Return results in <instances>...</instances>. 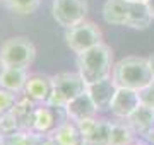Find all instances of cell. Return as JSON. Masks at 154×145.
<instances>
[{
	"instance_id": "12",
	"label": "cell",
	"mask_w": 154,
	"mask_h": 145,
	"mask_svg": "<svg viewBox=\"0 0 154 145\" xmlns=\"http://www.w3.org/2000/svg\"><path fill=\"white\" fill-rule=\"evenodd\" d=\"M116 82L113 80V77L103 78V80H98V82H93V84H88V92L89 96L93 97L94 104L98 108V111H106L110 109L111 99L116 92Z\"/></svg>"
},
{
	"instance_id": "17",
	"label": "cell",
	"mask_w": 154,
	"mask_h": 145,
	"mask_svg": "<svg viewBox=\"0 0 154 145\" xmlns=\"http://www.w3.org/2000/svg\"><path fill=\"white\" fill-rule=\"evenodd\" d=\"M28 68L22 67H7L4 75L0 77V87L9 89L12 92H24V87L28 84Z\"/></svg>"
},
{
	"instance_id": "31",
	"label": "cell",
	"mask_w": 154,
	"mask_h": 145,
	"mask_svg": "<svg viewBox=\"0 0 154 145\" xmlns=\"http://www.w3.org/2000/svg\"><path fill=\"white\" fill-rule=\"evenodd\" d=\"M0 4H2V0H0Z\"/></svg>"
},
{
	"instance_id": "11",
	"label": "cell",
	"mask_w": 154,
	"mask_h": 145,
	"mask_svg": "<svg viewBox=\"0 0 154 145\" xmlns=\"http://www.w3.org/2000/svg\"><path fill=\"white\" fill-rule=\"evenodd\" d=\"M65 113L67 118L72 120L75 123H81L84 120H89V118H96L98 114V108L94 104L93 97L89 96V92H82L77 97H74L72 101H69L65 104Z\"/></svg>"
},
{
	"instance_id": "21",
	"label": "cell",
	"mask_w": 154,
	"mask_h": 145,
	"mask_svg": "<svg viewBox=\"0 0 154 145\" xmlns=\"http://www.w3.org/2000/svg\"><path fill=\"white\" fill-rule=\"evenodd\" d=\"M0 130L4 132L5 135H11V133H16L19 132V123H17V118L14 116L12 111H7L4 114H0Z\"/></svg>"
},
{
	"instance_id": "2",
	"label": "cell",
	"mask_w": 154,
	"mask_h": 145,
	"mask_svg": "<svg viewBox=\"0 0 154 145\" xmlns=\"http://www.w3.org/2000/svg\"><path fill=\"white\" fill-rule=\"evenodd\" d=\"M111 77L118 87H128L134 90H140L151 82H154V75L149 67V60L144 56H125L113 65Z\"/></svg>"
},
{
	"instance_id": "19",
	"label": "cell",
	"mask_w": 154,
	"mask_h": 145,
	"mask_svg": "<svg viewBox=\"0 0 154 145\" xmlns=\"http://www.w3.org/2000/svg\"><path fill=\"white\" fill-rule=\"evenodd\" d=\"M135 132L128 125L127 120L111 123V140L110 145H134L135 144Z\"/></svg>"
},
{
	"instance_id": "16",
	"label": "cell",
	"mask_w": 154,
	"mask_h": 145,
	"mask_svg": "<svg viewBox=\"0 0 154 145\" xmlns=\"http://www.w3.org/2000/svg\"><path fill=\"white\" fill-rule=\"evenodd\" d=\"M154 19L147 9L146 2H128V17L127 28L132 29H147Z\"/></svg>"
},
{
	"instance_id": "18",
	"label": "cell",
	"mask_w": 154,
	"mask_h": 145,
	"mask_svg": "<svg viewBox=\"0 0 154 145\" xmlns=\"http://www.w3.org/2000/svg\"><path fill=\"white\" fill-rule=\"evenodd\" d=\"M50 135H53L55 140L60 145H84V138H82V133H81V128H79V125H77L75 121H72V120L63 121L53 133H50Z\"/></svg>"
},
{
	"instance_id": "6",
	"label": "cell",
	"mask_w": 154,
	"mask_h": 145,
	"mask_svg": "<svg viewBox=\"0 0 154 145\" xmlns=\"http://www.w3.org/2000/svg\"><path fill=\"white\" fill-rule=\"evenodd\" d=\"M88 9V0H53L51 16L58 26L70 29L86 21Z\"/></svg>"
},
{
	"instance_id": "28",
	"label": "cell",
	"mask_w": 154,
	"mask_h": 145,
	"mask_svg": "<svg viewBox=\"0 0 154 145\" xmlns=\"http://www.w3.org/2000/svg\"><path fill=\"white\" fill-rule=\"evenodd\" d=\"M146 140H147V142H151V144H154V130L147 135V137H146Z\"/></svg>"
},
{
	"instance_id": "13",
	"label": "cell",
	"mask_w": 154,
	"mask_h": 145,
	"mask_svg": "<svg viewBox=\"0 0 154 145\" xmlns=\"http://www.w3.org/2000/svg\"><path fill=\"white\" fill-rule=\"evenodd\" d=\"M36 108H38V102L33 101L31 97H28V96H24L22 99H17L16 106L11 109V111L14 113V116L17 118L19 128H21L22 132H31V130L34 128Z\"/></svg>"
},
{
	"instance_id": "30",
	"label": "cell",
	"mask_w": 154,
	"mask_h": 145,
	"mask_svg": "<svg viewBox=\"0 0 154 145\" xmlns=\"http://www.w3.org/2000/svg\"><path fill=\"white\" fill-rule=\"evenodd\" d=\"M128 2H146V0H128Z\"/></svg>"
},
{
	"instance_id": "1",
	"label": "cell",
	"mask_w": 154,
	"mask_h": 145,
	"mask_svg": "<svg viewBox=\"0 0 154 145\" xmlns=\"http://www.w3.org/2000/svg\"><path fill=\"white\" fill-rule=\"evenodd\" d=\"M113 65V50L105 43H99L77 55V70L86 84L111 77Z\"/></svg>"
},
{
	"instance_id": "23",
	"label": "cell",
	"mask_w": 154,
	"mask_h": 145,
	"mask_svg": "<svg viewBox=\"0 0 154 145\" xmlns=\"http://www.w3.org/2000/svg\"><path fill=\"white\" fill-rule=\"evenodd\" d=\"M139 97H140V104L149 106L154 109V82H151L144 89L139 90Z\"/></svg>"
},
{
	"instance_id": "29",
	"label": "cell",
	"mask_w": 154,
	"mask_h": 145,
	"mask_svg": "<svg viewBox=\"0 0 154 145\" xmlns=\"http://www.w3.org/2000/svg\"><path fill=\"white\" fill-rule=\"evenodd\" d=\"M0 145H5V133L0 130Z\"/></svg>"
},
{
	"instance_id": "5",
	"label": "cell",
	"mask_w": 154,
	"mask_h": 145,
	"mask_svg": "<svg viewBox=\"0 0 154 145\" xmlns=\"http://www.w3.org/2000/svg\"><path fill=\"white\" fill-rule=\"evenodd\" d=\"M65 43L75 55H79V53H84L89 48L103 43V33L94 22L84 21L74 28L67 29Z\"/></svg>"
},
{
	"instance_id": "8",
	"label": "cell",
	"mask_w": 154,
	"mask_h": 145,
	"mask_svg": "<svg viewBox=\"0 0 154 145\" xmlns=\"http://www.w3.org/2000/svg\"><path fill=\"white\" fill-rule=\"evenodd\" d=\"M84 138V145H110L111 140V121L89 118L77 123Z\"/></svg>"
},
{
	"instance_id": "4",
	"label": "cell",
	"mask_w": 154,
	"mask_h": 145,
	"mask_svg": "<svg viewBox=\"0 0 154 145\" xmlns=\"http://www.w3.org/2000/svg\"><path fill=\"white\" fill-rule=\"evenodd\" d=\"M0 56L5 60L9 67L28 68L36 58V46L22 36L9 38L0 46Z\"/></svg>"
},
{
	"instance_id": "22",
	"label": "cell",
	"mask_w": 154,
	"mask_h": 145,
	"mask_svg": "<svg viewBox=\"0 0 154 145\" xmlns=\"http://www.w3.org/2000/svg\"><path fill=\"white\" fill-rule=\"evenodd\" d=\"M17 102V92H12L9 89L0 87V114L11 111Z\"/></svg>"
},
{
	"instance_id": "26",
	"label": "cell",
	"mask_w": 154,
	"mask_h": 145,
	"mask_svg": "<svg viewBox=\"0 0 154 145\" xmlns=\"http://www.w3.org/2000/svg\"><path fill=\"white\" fill-rule=\"evenodd\" d=\"M146 4H147V9H149V12H151V16H152V19H154V0H146Z\"/></svg>"
},
{
	"instance_id": "14",
	"label": "cell",
	"mask_w": 154,
	"mask_h": 145,
	"mask_svg": "<svg viewBox=\"0 0 154 145\" xmlns=\"http://www.w3.org/2000/svg\"><path fill=\"white\" fill-rule=\"evenodd\" d=\"M127 121H128V125L134 128L135 133L146 138V137L154 130V109L149 108V106L140 104L130 116L127 118Z\"/></svg>"
},
{
	"instance_id": "7",
	"label": "cell",
	"mask_w": 154,
	"mask_h": 145,
	"mask_svg": "<svg viewBox=\"0 0 154 145\" xmlns=\"http://www.w3.org/2000/svg\"><path fill=\"white\" fill-rule=\"evenodd\" d=\"M67 113L65 108L51 106V104H41L36 108L34 114V132L43 135L53 133L63 121H67Z\"/></svg>"
},
{
	"instance_id": "20",
	"label": "cell",
	"mask_w": 154,
	"mask_h": 145,
	"mask_svg": "<svg viewBox=\"0 0 154 145\" xmlns=\"http://www.w3.org/2000/svg\"><path fill=\"white\" fill-rule=\"evenodd\" d=\"M41 0H2V5L12 14L19 16H29L38 10Z\"/></svg>"
},
{
	"instance_id": "3",
	"label": "cell",
	"mask_w": 154,
	"mask_h": 145,
	"mask_svg": "<svg viewBox=\"0 0 154 145\" xmlns=\"http://www.w3.org/2000/svg\"><path fill=\"white\" fill-rule=\"evenodd\" d=\"M86 89H88V84L84 82L79 72H60L53 75V94L46 104L65 108L69 101L86 92Z\"/></svg>"
},
{
	"instance_id": "27",
	"label": "cell",
	"mask_w": 154,
	"mask_h": 145,
	"mask_svg": "<svg viewBox=\"0 0 154 145\" xmlns=\"http://www.w3.org/2000/svg\"><path fill=\"white\" fill-rule=\"evenodd\" d=\"M147 60H149V67H151V72H152V75H154V53L147 56Z\"/></svg>"
},
{
	"instance_id": "10",
	"label": "cell",
	"mask_w": 154,
	"mask_h": 145,
	"mask_svg": "<svg viewBox=\"0 0 154 145\" xmlns=\"http://www.w3.org/2000/svg\"><path fill=\"white\" fill-rule=\"evenodd\" d=\"M53 94V77L45 73H31L24 87V96L31 97L39 104H46Z\"/></svg>"
},
{
	"instance_id": "9",
	"label": "cell",
	"mask_w": 154,
	"mask_h": 145,
	"mask_svg": "<svg viewBox=\"0 0 154 145\" xmlns=\"http://www.w3.org/2000/svg\"><path fill=\"white\" fill-rule=\"evenodd\" d=\"M139 106H140L139 90L128 89V87H116V92L110 104V111L113 116L127 120Z\"/></svg>"
},
{
	"instance_id": "25",
	"label": "cell",
	"mask_w": 154,
	"mask_h": 145,
	"mask_svg": "<svg viewBox=\"0 0 154 145\" xmlns=\"http://www.w3.org/2000/svg\"><path fill=\"white\" fill-rule=\"evenodd\" d=\"M7 67H9V65H7V63H5V60H4V58L0 56V77L4 75V72H5V70H7Z\"/></svg>"
},
{
	"instance_id": "24",
	"label": "cell",
	"mask_w": 154,
	"mask_h": 145,
	"mask_svg": "<svg viewBox=\"0 0 154 145\" xmlns=\"http://www.w3.org/2000/svg\"><path fill=\"white\" fill-rule=\"evenodd\" d=\"M41 145H60V144L55 140L53 135H46V138L43 140V144H41Z\"/></svg>"
},
{
	"instance_id": "15",
	"label": "cell",
	"mask_w": 154,
	"mask_h": 145,
	"mask_svg": "<svg viewBox=\"0 0 154 145\" xmlns=\"http://www.w3.org/2000/svg\"><path fill=\"white\" fill-rule=\"evenodd\" d=\"M101 16L106 24L127 26L128 17V0H106L101 9Z\"/></svg>"
}]
</instances>
